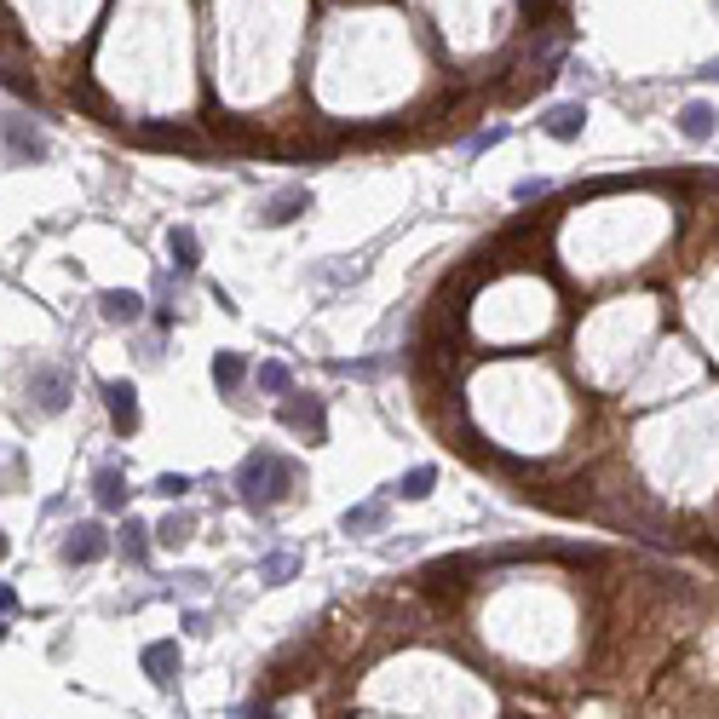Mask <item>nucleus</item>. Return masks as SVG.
I'll use <instances>...</instances> for the list:
<instances>
[{"label":"nucleus","instance_id":"obj_1","mask_svg":"<svg viewBox=\"0 0 719 719\" xmlns=\"http://www.w3.org/2000/svg\"><path fill=\"white\" fill-rule=\"evenodd\" d=\"M294 489H300V461H288L277 449H254L236 466V495H242V507H254V512H271Z\"/></svg>","mask_w":719,"mask_h":719},{"label":"nucleus","instance_id":"obj_2","mask_svg":"<svg viewBox=\"0 0 719 719\" xmlns=\"http://www.w3.org/2000/svg\"><path fill=\"white\" fill-rule=\"evenodd\" d=\"M24 392H29V403H35V415H64L70 397H75V374L58 369V363H35Z\"/></svg>","mask_w":719,"mask_h":719},{"label":"nucleus","instance_id":"obj_3","mask_svg":"<svg viewBox=\"0 0 719 719\" xmlns=\"http://www.w3.org/2000/svg\"><path fill=\"white\" fill-rule=\"evenodd\" d=\"M0 139H6V156L12 162H47V133L24 116H0Z\"/></svg>","mask_w":719,"mask_h":719},{"label":"nucleus","instance_id":"obj_4","mask_svg":"<svg viewBox=\"0 0 719 719\" xmlns=\"http://www.w3.org/2000/svg\"><path fill=\"white\" fill-rule=\"evenodd\" d=\"M300 213H311V190L305 185H282V190H271V196H265V202H259V225H271V231H277V225H294V219H300Z\"/></svg>","mask_w":719,"mask_h":719},{"label":"nucleus","instance_id":"obj_5","mask_svg":"<svg viewBox=\"0 0 719 719\" xmlns=\"http://www.w3.org/2000/svg\"><path fill=\"white\" fill-rule=\"evenodd\" d=\"M282 426H288V432H300V438H311V443L328 438L323 403H317V397H305V392H288V403H282Z\"/></svg>","mask_w":719,"mask_h":719},{"label":"nucleus","instance_id":"obj_6","mask_svg":"<svg viewBox=\"0 0 719 719\" xmlns=\"http://www.w3.org/2000/svg\"><path fill=\"white\" fill-rule=\"evenodd\" d=\"M98 392H104L110 426H116L121 438H133V432H139V392H133V380H104Z\"/></svg>","mask_w":719,"mask_h":719},{"label":"nucleus","instance_id":"obj_7","mask_svg":"<svg viewBox=\"0 0 719 719\" xmlns=\"http://www.w3.org/2000/svg\"><path fill=\"white\" fill-rule=\"evenodd\" d=\"M104 553H110V535L98 524H70L64 530V564H98Z\"/></svg>","mask_w":719,"mask_h":719},{"label":"nucleus","instance_id":"obj_8","mask_svg":"<svg viewBox=\"0 0 719 719\" xmlns=\"http://www.w3.org/2000/svg\"><path fill=\"white\" fill-rule=\"evenodd\" d=\"M139 662H144V673H150V685H162V691L179 685V645H173V639H150Z\"/></svg>","mask_w":719,"mask_h":719},{"label":"nucleus","instance_id":"obj_9","mask_svg":"<svg viewBox=\"0 0 719 719\" xmlns=\"http://www.w3.org/2000/svg\"><path fill=\"white\" fill-rule=\"evenodd\" d=\"M98 317L133 328L144 317V294H133V288H104V294H98Z\"/></svg>","mask_w":719,"mask_h":719},{"label":"nucleus","instance_id":"obj_10","mask_svg":"<svg viewBox=\"0 0 719 719\" xmlns=\"http://www.w3.org/2000/svg\"><path fill=\"white\" fill-rule=\"evenodd\" d=\"M581 127H587V110H581V104H553V110L541 116V133L558 139V144H576Z\"/></svg>","mask_w":719,"mask_h":719},{"label":"nucleus","instance_id":"obj_11","mask_svg":"<svg viewBox=\"0 0 719 719\" xmlns=\"http://www.w3.org/2000/svg\"><path fill=\"white\" fill-rule=\"evenodd\" d=\"M127 495H133V489H127V472H121V466H98L93 472V501L104 512H121L127 507Z\"/></svg>","mask_w":719,"mask_h":719},{"label":"nucleus","instance_id":"obj_12","mask_svg":"<svg viewBox=\"0 0 719 719\" xmlns=\"http://www.w3.org/2000/svg\"><path fill=\"white\" fill-rule=\"evenodd\" d=\"M167 254H173V271H179V277L196 271V265H202V242H196V231H190V225H173V231H167Z\"/></svg>","mask_w":719,"mask_h":719},{"label":"nucleus","instance_id":"obj_13","mask_svg":"<svg viewBox=\"0 0 719 719\" xmlns=\"http://www.w3.org/2000/svg\"><path fill=\"white\" fill-rule=\"evenodd\" d=\"M714 127H719V116H714V104H702V98H691V104L679 110V133H685L691 144L714 139Z\"/></svg>","mask_w":719,"mask_h":719},{"label":"nucleus","instance_id":"obj_14","mask_svg":"<svg viewBox=\"0 0 719 719\" xmlns=\"http://www.w3.org/2000/svg\"><path fill=\"white\" fill-rule=\"evenodd\" d=\"M150 524H144V518H121V535H116V547H121V558H127V564H144V558H150Z\"/></svg>","mask_w":719,"mask_h":719},{"label":"nucleus","instance_id":"obj_15","mask_svg":"<svg viewBox=\"0 0 719 719\" xmlns=\"http://www.w3.org/2000/svg\"><path fill=\"white\" fill-rule=\"evenodd\" d=\"M340 530H346V535H374V530H386V501L374 495V501H363V507H351L346 518H340Z\"/></svg>","mask_w":719,"mask_h":719},{"label":"nucleus","instance_id":"obj_16","mask_svg":"<svg viewBox=\"0 0 719 719\" xmlns=\"http://www.w3.org/2000/svg\"><path fill=\"white\" fill-rule=\"evenodd\" d=\"M248 380V357L242 351H213V386L219 392H236Z\"/></svg>","mask_w":719,"mask_h":719},{"label":"nucleus","instance_id":"obj_17","mask_svg":"<svg viewBox=\"0 0 719 719\" xmlns=\"http://www.w3.org/2000/svg\"><path fill=\"white\" fill-rule=\"evenodd\" d=\"M392 489L403 495V501H426V495L438 489V466H409V472H403Z\"/></svg>","mask_w":719,"mask_h":719},{"label":"nucleus","instance_id":"obj_18","mask_svg":"<svg viewBox=\"0 0 719 719\" xmlns=\"http://www.w3.org/2000/svg\"><path fill=\"white\" fill-rule=\"evenodd\" d=\"M190 530H196V512H167L162 524H156V541L162 547H185Z\"/></svg>","mask_w":719,"mask_h":719},{"label":"nucleus","instance_id":"obj_19","mask_svg":"<svg viewBox=\"0 0 719 719\" xmlns=\"http://www.w3.org/2000/svg\"><path fill=\"white\" fill-rule=\"evenodd\" d=\"M254 380H259V392H271V397H288V392H294V374H288V363H259Z\"/></svg>","mask_w":719,"mask_h":719},{"label":"nucleus","instance_id":"obj_20","mask_svg":"<svg viewBox=\"0 0 719 719\" xmlns=\"http://www.w3.org/2000/svg\"><path fill=\"white\" fill-rule=\"evenodd\" d=\"M288 576H300V558H294V553H265V558H259V581H271V587H277V581H288Z\"/></svg>","mask_w":719,"mask_h":719},{"label":"nucleus","instance_id":"obj_21","mask_svg":"<svg viewBox=\"0 0 719 719\" xmlns=\"http://www.w3.org/2000/svg\"><path fill=\"white\" fill-rule=\"evenodd\" d=\"M156 495H162V501H185L190 478H185V472H162V478H156Z\"/></svg>","mask_w":719,"mask_h":719},{"label":"nucleus","instance_id":"obj_22","mask_svg":"<svg viewBox=\"0 0 719 719\" xmlns=\"http://www.w3.org/2000/svg\"><path fill=\"white\" fill-rule=\"evenodd\" d=\"M501 139H507V127H484V133H472V144H466V156H484V150H495Z\"/></svg>","mask_w":719,"mask_h":719},{"label":"nucleus","instance_id":"obj_23","mask_svg":"<svg viewBox=\"0 0 719 719\" xmlns=\"http://www.w3.org/2000/svg\"><path fill=\"white\" fill-rule=\"evenodd\" d=\"M0 81L12 87L18 98H35V75H24V70H0Z\"/></svg>","mask_w":719,"mask_h":719},{"label":"nucleus","instance_id":"obj_24","mask_svg":"<svg viewBox=\"0 0 719 719\" xmlns=\"http://www.w3.org/2000/svg\"><path fill=\"white\" fill-rule=\"evenodd\" d=\"M512 196H518V202H535V196H547V179H518Z\"/></svg>","mask_w":719,"mask_h":719},{"label":"nucleus","instance_id":"obj_25","mask_svg":"<svg viewBox=\"0 0 719 719\" xmlns=\"http://www.w3.org/2000/svg\"><path fill=\"white\" fill-rule=\"evenodd\" d=\"M185 627H190V633H213V622L202 616V610H190V616H185Z\"/></svg>","mask_w":719,"mask_h":719},{"label":"nucleus","instance_id":"obj_26","mask_svg":"<svg viewBox=\"0 0 719 719\" xmlns=\"http://www.w3.org/2000/svg\"><path fill=\"white\" fill-rule=\"evenodd\" d=\"M0 610H6V616L18 610V593H12V587H0Z\"/></svg>","mask_w":719,"mask_h":719},{"label":"nucleus","instance_id":"obj_27","mask_svg":"<svg viewBox=\"0 0 719 719\" xmlns=\"http://www.w3.org/2000/svg\"><path fill=\"white\" fill-rule=\"evenodd\" d=\"M702 75H708V81H719V58H714V64H702Z\"/></svg>","mask_w":719,"mask_h":719},{"label":"nucleus","instance_id":"obj_28","mask_svg":"<svg viewBox=\"0 0 719 719\" xmlns=\"http://www.w3.org/2000/svg\"><path fill=\"white\" fill-rule=\"evenodd\" d=\"M0 558H6V535H0Z\"/></svg>","mask_w":719,"mask_h":719},{"label":"nucleus","instance_id":"obj_29","mask_svg":"<svg viewBox=\"0 0 719 719\" xmlns=\"http://www.w3.org/2000/svg\"><path fill=\"white\" fill-rule=\"evenodd\" d=\"M714 6H719V0H714Z\"/></svg>","mask_w":719,"mask_h":719}]
</instances>
